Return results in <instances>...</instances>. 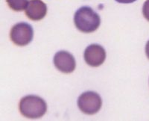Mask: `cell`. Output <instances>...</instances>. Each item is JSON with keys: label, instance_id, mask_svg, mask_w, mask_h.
<instances>
[{"label": "cell", "instance_id": "cell-3", "mask_svg": "<svg viewBox=\"0 0 149 121\" xmlns=\"http://www.w3.org/2000/svg\"><path fill=\"white\" fill-rule=\"evenodd\" d=\"M34 37L32 26L26 22L15 24L10 29V38L11 41L18 46H25L31 42Z\"/></svg>", "mask_w": 149, "mask_h": 121}, {"label": "cell", "instance_id": "cell-4", "mask_svg": "<svg viewBox=\"0 0 149 121\" xmlns=\"http://www.w3.org/2000/svg\"><path fill=\"white\" fill-rule=\"evenodd\" d=\"M78 106L83 113L93 115L100 111L102 99L97 93L87 91L80 95L78 99Z\"/></svg>", "mask_w": 149, "mask_h": 121}, {"label": "cell", "instance_id": "cell-6", "mask_svg": "<svg viewBox=\"0 0 149 121\" xmlns=\"http://www.w3.org/2000/svg\"><path fill=\"white\" fill-rule=\"evenodd\" d=\"M54 64L63 73H71L75 70L76 62L72 54L66 51L58 52L54 55Z\"/></svg>", "mask_w": 149, "mask_h": 121}, {"label": "cell", "instance_id": "cell-7", "mask_svg": "<svg viewBox=\"0 0 149 121\" xmlns=\"http://www.w3.org/2000/svg\"><path fill=\"white\" fill-rule=\"evenodd\" d=\"M47 14V6L41 0H30L26 9L29 19L34 21L41 20Z\"/></svg>", "mask_w": 149, "mask_h": 121}, {"label": "cell", "instance_id": "cell-5", "mask_svg": "<svg viewBox=\"0 0 149 121\" xmlns=\"http://www.w3.org/2000/svg\"><path fill=\"white\" fill-rule=\"evenodd\" d=\"M84 56L85 62L89 66L97 67L104 62L106 59V52L100 45L92 44L86 48Z\"/></svg>", "mask_w": 149, "mask_h": 121}, {"label": "cell", "instance_id": "cell-8", "mask_svg": "<svg viewBox=\"0 0 149 121\" xmlns=\"http://www.w3.org/2000/svg\"><path fill=\"white\" fill-rule=\"evenodd\" d=\"M9 8L14 11H22L26 10L29 0H6Z\"/></svg>", "mask_w": 149, "mask_h": 121}, {"label": "cell", "instance_id": "cell-10", "mask_svg": "<svg viewBox=\"0 0 149 121\" xmlns=\"http://www.w3.org/2000/svg\"><path fill=\"white\" fill-rule=\"evenodd\" d=\"M116 1L118 2H119V3L129 4V3H132V2H136V0H116Z\"/></svg>", "mask_w": 149, "mask_h": 121}, {"label": "cell", "instance_id": "cell-9", "mask_svg": "<svg viewBox=\"0 0 149 121\" xmlns=\"http://www.w3.org/2000/svg\"><path fill=\"white\" fill-rule=\"evenodd\" d=\"M142 14L144 17L149 22V0H146L142 7Z\"/></svg>", "mask_w": 149, "mask_h": 121}, {"label": "cell", "instance_id": "cell-1", "mask_svg": "<svg viewBox=\"0 0 149 121\" xmlns=\"http://www.w3.org/2000/svg\"><path fill=\"white\" fill-rule=\"evenodd\" d=\"M74 22L77 29L84 33L96 31L101 23L100 17L91 8H80L74 14Z\"/></svg>", "mask_w": 149, "mask_h": 121}, {"label": "cell", "instance_id": "cell-11", "mask_svg": "<svg viewBox=\"0 0 149 121\" xmlns=\"http://www.w3.org/2000/svg\"><path fill=\"white\" fill-rule=\"evenodd\" d=\"M146 55H147L148 58L149 59V41H148L147 43H146Z\"/></svg>", "mask_w": 149, "mask_h": 121}, {"label": "cell", "instance_id": "cell-2", "mask_svg": "<svg viewBox=\"0 0 149 121\" xmlns=\"http://www.w3.org/2000/svg\"><path fill=\"white\" fill-rule=\"evenodd\" d=\"M22 116L29 119L42 118L47 111V104L43 99L34 95H28L22 98L19 105Z\"/></svg>", "mask_w": 149, "mask_h": 121}]
</instances>
